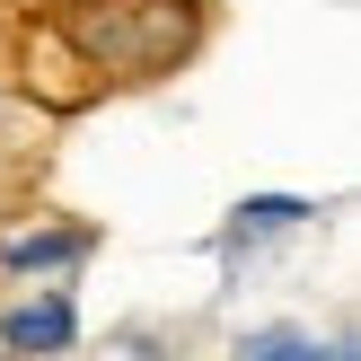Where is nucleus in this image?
<instances>
[{"mask_svg": "<svg viewBox=\"0 0 361 361\" xmlns=\"http://www.w3.org/2000/svg\"><path fill=\"white\" fill-rule=\"evenodd\" d=\"M53 27L71 35L97 88H150L212 44L221 0H53Z\"/></svg>", "mask_w": 361, "mask_h": 361, "instance_id": "nucleus-1", "label": "nucleus"}, {"mask_svg": "<svg viewBox=\"0 0 361 361\" xmlns=\"http://www.w3.org/2000/svg\"><path fill=\"white\" fill-rule=\"evenodd\" d=\"M18 53H27V97L53 106V115H80L88 97H97V80H88V62L71 53V35L53 27V9L35 18V27H18Z\"/></svg>", "mask_w": 361, "mask_h": 361, "instance_id": "nucleus-2", "label": "nucleus"}, {"mask_svg": "<svg viewBox=\"0 0 361 361\" xmlns=\"http://www.w3.org/2000/svg\"><path fill=\"white\" fill-rule=\"evenodd\" d=\"M88 247H97V229H80V221H18L9 238H0V274L53 282V274H71Z\"/></svg>", "mask_w": 361, "mask_h": 361, "instance_id": "nucleus-3", "label": "nucleus"}, {"mask_svg": "<svg viewBox=\"0 0 361 361\" xmlns=\"http://www.w3.org/2000/svg\"><path fill=\"white\" fill-rule=\"evenodd\" d=\"M71 344H80V309H71L62 282L35 291V300H18V309L0 317V353H9V361H53V353H71Z\"/></svg>", "mask_w": 361, "mask_h": 361, "instance_id": "nucleus-4", "label": "nucleus"}, {"mask_svg": "<svg viewBox=\"0 0 361 361\" xmlns=\"http://www.w3.org/2000/svg\"><path fill=\"white\" fill-rule=\"evenodd\" d=\"M317 203L309 194H247L238 212H229V247H256V238H282V229H309Z\"/></svg>", "mask_w": 361, "mask_h": 361, "instance_id": "nucleus-5", "label": "nucleus"}, {"mask_svg": "<svg viewBox=\"0 0 361 361\" xmlns=\"http://www.w3.org/2000/svg\"><path fill=\"white\" fill-rule=\"evenodd\" d=\"M238 361H353V344H317L300 326H264V335L238 344Z\"/></svg>", "mask_w": 361, "mask_h": 361, "instance_id": "nucleus-6", "label": "nucleus"}]
</instances>
